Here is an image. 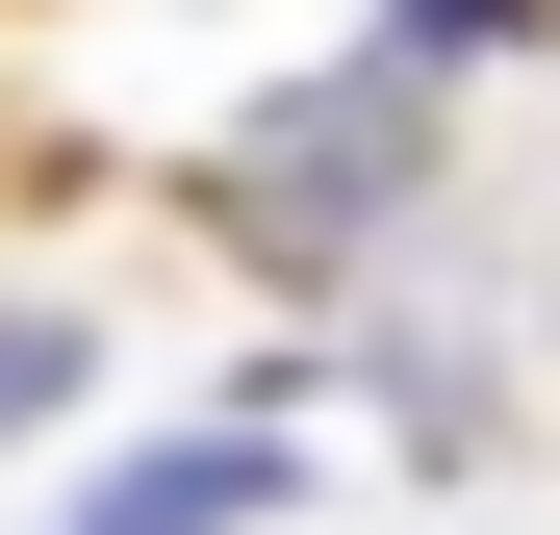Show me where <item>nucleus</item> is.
I'll list each match as a JSON object with an SVG mask.
<instances>
[{"label":"nucleus","instance_id":"nucleus-3","mask_svg":"<svg viewBox=\"0 0 560 535\" xmlns=\"http://www.w3.org/2000/svg\"><path fill=\"white\" fill-rule=\"evenodd\" d=\"M77 383H103V332H77V306H0V460H26Z\"/></svg>","mask_w":560,"mask_h":535},{"label":"nucleus","instance_id":"nucleus-1","mask_svg":"<svg viewBox=\"0 0 560 535\" xmlns=\"http://www.w3.org/2000/svg\"><path fill=\"white\" fill-rule=\"evenodd\" d=\"M408 178H433V51L331 77V103H255V153H205V230H230V255H280V281H331Z\"/></svg>","mask_w":560,"mask_h":535},{"label":"nucleus","instance_id":"nucleus-4","mask_svg":"<svg viewBox=\"0 0 560 535\" xmlns=\"http://www.w3.org/2000/svg\"><path fill=\"white\" fill-rule=\"evenodd\" d=\"M535 357H560V255H535Z\"/></svg>","mask_w":560,"mask_h":535},{"label":"nucleus","instance_id":"nucleus-2","mask_svg":"<svg viewBox=\"0 0 560 535\" xmlns=\"http://www.w3.org/2000/svg\"><path fill=\"white\" fill-rule=\"evenodd\" d=\"M255 510H280V433H178V460H128L77 535H255Z\"/></svg>","mask_w":560,"mask_h":535}]
</instances>
